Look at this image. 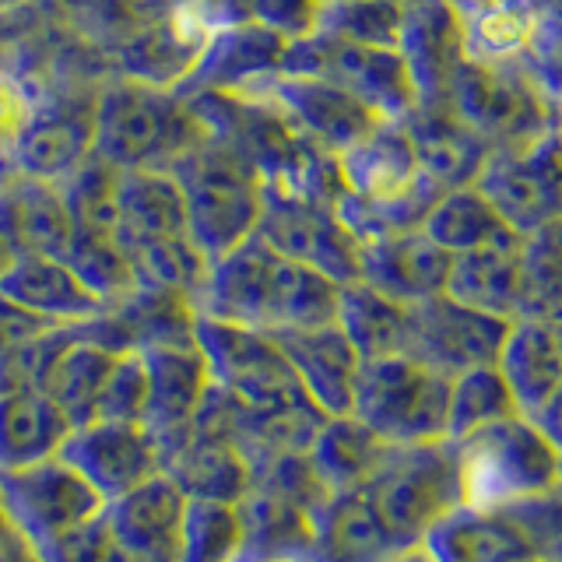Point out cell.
<instances>
[{
    "mask_svg": "<svg viewBox=\"0 0 562 562\" xmlns=\"http://www.w3.org/2000/svg\"><path fill=\"white\" fill-rule=\"evenodd\" d=\"M180 183L190 239L215 260L257 233L263 183L257 169L215 137H201L166 166Z\"/></svg>",
    "mask_w": 562,
    "mask_h": 562,
    "instance_id": "1",
    "label": "cell"
},
{
    "mask_svg": "<svg viewBox=\"0 0 562 562\" xmlns=\"http://www.w3.org/2000/svg\"><path fill=\"white\" fill-rule=\"evenodd\" d=\"M204 137L180 92L116 81L92 102V151L116 169H166Z\"/></svg>",
    "mask_w": 562,
    "mask_h": 562,
    "instance_id": "2",
    "label": "cell"
},
{
    "mask_svg": "<svg viewBox=\"0 0 562 562\" xmlns=\"http://www.w3.org/2000/svg\"><path fill=\"white\" fill-rule=\"evenodd\" d=\"M281 75L324 78L366 102L383 120H401L418 105V92L397 46H366L321 29L306 40L285 43Z\"/></svg>",
    "mask_w": 562,
    "mask_h": 562,
    "instance_id": "3",
    "label": "cell"
},
{
    "mask_svg": "<svg viewBox=\"0 0 562 562\" xmlns=\"http://www.w3.org/2000/svg\"><path fill=\"white\" fill-rule=\"evenodd\" d=\"M439 102H447L485 140H499V148L531 145L549 134V127H541L535 88L488 60L461 57Z\"/></svg>",
    "mask_w": 562,
    "mask_h": 562,
    "instance_id": "4",
    "label": "cell"
},
{
    "mask_svg": "<svg viewBox=\"0 0 562 562\" xmlns=\"http://www.w3.org/2000/svg\"><path fill=\"white\" fill-rule=\"evenodd\" d=\"M488 204L496 207L503 225L527 236L559 222V158L555 131L541 134L531 145L496 148L474 176Z\"/></svg>",
    "mask_w": 562,
    "mask_h": 562,
    "instance_id": "5",
    "label": "cell"
},
{
    "mask_svg": "<svg viewBox=\"0 0 562 562\" xmlns=\"http://www.w3.org/2000/svg\"><path fill=\"white\" fill-rule=\"evenodd\" d=\"M257 236L274 254L310 263V268L334 278L338 285L359 278V239L338 218V207L330 204L263 193Z\"/></svg>",
    "mask_w": 562,
    "mask_h": 562,
    "instance_id": "6",
    "label": "cell"
},
{
    "mask_svg": "<svg viewBox=\"0 0 562 562\" xmlns=\"http://www.w3.org/2000/svg\"><path fill=\"white\" fill-rule=\"evenodd\" d=\"M250 95L271 99L313 145H321L330 155L345 151L351 140H359L376 120H383L366 102L348 95L345 88L313 75H274L257 85Z\"/></svg>",
    "mask_w": 562,
    "mask_h": 562,
    "instance_id": "7",
    "label": "cell"
},
{
    "mask_svg": "<svg viewBox=\"0 0 562 562\" xmlns=\"http://www.w3.org/2000/svg\"><path fill=\"white\" fill-rule=\"evenodd\" d=\"M70 236L75 225L60 183L14 166L0 169V239L14 257H67Z\"/></svg>",
    "mask_w": 562,
    "mask_h": 562,
    "instance_id": "8",
    "label": "cell"
},
{
    "mask_svg": "<svg viewBox=\"0 0 562 562\" xmlns=\"http://www.w3.org/2000/svg\"><path fill=\"white\" fill-rule=\"evenodd\" d=\"M450 254L422 233V225L359 239V278L397 303L439 295L447 285Z\"/></svg>",
    "mask_w": 562,
    "mask_h": 562,
    "instance_id": "9",
    "label": "cell"
},
{
    "mask_svg": "<svg viewBox=\"0 0 562 562\" xmlns=\"http://www.w3.org/2000/svg\"><path fill=\"white\" fill-rule=\"evenodd\" d=\"M397 53L412 75L418 102H439L453 67L464 57L461 11L447 0H404Z\"/></svg>",
    "mask_w": 562,
    "mask_h": 562,
    "instance_id": "10",
    "label": "cell"
},
{
    "mask_svg": "<svg viewBox=\"0 0 562 562\" xmlns=\"http://www.w3.org/2000/svg\"><path fill=\"white\" fill-rule=\"evenodd\" d=\"M285 43L254 22L222 25L207 35L190 78L176 92H254L257 85L281 75Z\"/></svg>",
    "mask_w": 562,
    "mask_h": 562,
    "instance_id": "11",
    "label": "cell"
},
{
    "mask_svg": "<svg viewBox=\"0 0 562 562\" xmlns=\"http://www.w3.org/2000/svg\"><path fill=\"white\" fill-rule=\"evenodd\" d=\"M211 32L215 29L193 8V0H180L123 46V70L131 81L176 92L190 78Z\"/></svg>",
    "mask_w": 562,
    "mask_h": 562,
    "instance_id": "12",
    "label": "cell"
},
{
    "mask_svg": "<svg viewBox=\"0 0 562 562\" xmlns=\"http://www.w3.org/2000/svg\"><path fill=\"white\" fill-rule=\"evenodd\" d=\"M401 123L412 137L422 176L439 190L474 183L485 155L492 151L488 140L468 127L447 102H418L412 113L401 116Z\"/></svg>",
    "mask_w": 562,
    "mask_h": 562,
    "instance_id": "13",
    "label": "cell"
},
{
    "mask_svg": "<svg viewBox=\"0 0 562 562\" xmlns=\"http://www.w3.org/2000/svg\"><path fill=\"white\" fill-rule=\"evenodd\" d=\"M524 236L503 225L496 236L450 257L443 292L464 306L492 316H506L520 306Z\"/></svg>",
    "mask_w": 562,
    "mask_h": 562,
    "instance_id": "14",
    "label": "cell"
},
{
    "mask_svg": "<svg viewBox=\"0 0 562 562\" xmlns=\"http://www.w3.org/2000/svg\"><path fill=\"white\" fill-rule=\"evenodd\" d=\"M506 334V316H492L474 306H464L447 292L408 303V324H404V341H418L429 351L453 362H485L492 351H499Z\"/></svg>",
    "mask_w": 562,
    "mask_h": 562,
    "instance_id": "15",
    "label": "cell"
},
{
    "mask_svg": "<svg viewBox=\"0 0 562 562\" xmlns=\"http://www.w3.org/2000/svg\"><path fill=\"white\" fill-rule=\"evenodd\" d=\"M190 236L180 183L169 169H120L116 239L134 254L140 246Z\"/></svg>",
    "mask_w": 562,
    "mask_h": 562,
    "instance_id": "16",
    "label": "cell"
},
{
    "mask_svg": "<svg viewBox=\"0 0 562 562\" xmlns=\"http://www.w3.org/2000/svg\"><path fill=\"white\" fill-rule=\"evenodd\" d=\"M92 155V105L78 110L70 102L32 105L11 166L49 183H64Z\"/></svg>",
    "mask_w": 562,
    "mask_h": 562,
    "instance_id": "17",
    "label": "cell"
},
{
    "mask_svg": "<svg viewBox=\"0 0 562 562\" xmlns=\"http://www.w3.org/2000/svg\"><path fill=\"white\" fill-rule=\"evenodd\" d=\"M0 292L46 324L85 321L102 306L67 257H14L0 274Z\"/></svg>",
    "mask_w": 562,
    "mask_h": 562,
    "instance_id": "18",
    "label": "cell"
},
{
    "mask_svg": "<svg viewBox=\"0 0 562 562\" xmlns=\"http://www.w3.org/2000/svg\"><path fill=\"white\" fill-rule=\"evenodd\" d=\"M334 324L351 341L356 351H366L369 359H383L386 351L404 341V324H408V306L383 295L380 289L366 285L362 278L345 281L338 289V313Z\"/></svg>",
    "mask_w": 562,
    "mask_h": 562,
    "instance_id": "19",
    "label": "cell"
},
{
    "mask_svg": "<svg viewBox=\"0 0 562 562\" xmlns=\"http://www.w3.org/2000/svg\"><path fill=\"white\" fill-rule=\"evenodd\" d=\"M418 225L439 250H447L453 257L496 236L503 228V218L496 215V207L488 204V198L479 187L464 183V187L439 190Z\"/></svg>",
    "mask_w": 562,
    "mask_h": 562,
    "instance_id": "20",
    "label": "cell"
},
{
    "mask_svg": "<svg viewBox=\"0 0 562 562\" xmlns=\"http://www.w3.org/2000/svg\"><path fill=\"white\" fill-rule=\"evenodd\" d=\"M499 362H503V380L524 401H541L555 386V369H559L552 327L538 321L506 327L499 345Z\"/></svg>",
    "mask_w": 562,
    "mask_h": 562,
    "instance_id": "21",
    "label": "cell"
},
{
    "mask_svg": "<svg viewBox=\"0 0 562 562\" xmlns=\"http://www.w3.org/2000/svg\"><path fill=\"white\" fill-rule=\"evenodd\" d=\"M116 187L120 169L95 151L60 183L75 236H116Z\"/></svg>",
    "mask_w": 562,
    "mask_h": 562,
    "instance_id": "22",
    "label": "cell"
},
{
    "mask_svg": "<svg viewBox=\"0 0 562 562\" xmlns=\"http://www.w3.org/2000/svg\"><path fill=\"white\" fill-rule=\"evenodd\" d=\"M67 263L102 303L116 295H134L140 289L134 260L116 236H70Z\"/></svg>",
    "mask_w": 562,
    "mask_h": 562,
    "instance_id": "23",
    "label": "cell"
},
{
    "mask_svg": "<svg viewBox=\"0 0 562 562\" xmlns=\"http://www.w3.org/2000/svg\"><path fill=\"white\" fill-rule=\"evenodd\" d=\"M401 4L386 0H334L321 11V32L366 46H397Z\"/></svg>",
    "mask_w": 562,
    "mask_h": 562,
    "instance_id": "24",
    "label": "cell"
},
{
    "mask_svg": "<svg viewBox=\"0 0 562 562\" xmlns=\"http://www.w3.org/2000/svg\"><path fill=\"white\" fill-rule=\"evenodd\" d=\"M321 0H250V22L278 35L281 43L306 40L321 29Z\"/></svg>",
    "mask_w": 562,
    "mask_h": 562,
    "instance_id": "25",
    "label": "cell"
},
{
    "mask_svg": "<svg viewBox=\"0 0 562 562\" xmlns=\"http://www.w3.org/2000/svg\"><path fill=\"white\" fill-rule=\"evenodd\" d=\"M32 105L35 102L29 95V88L0 70V169L11 166L18 137H22L25 123L32 116Z\"/></svg>",
    "mask_w": 562,
    "mask_h": 562,
    "instance_id": "26",
    "label": "cell"
},
{
    "mask_svg": "<svg viewBox=\"0 0 562 562\" xmlns=\"http://www.w3.org/2000/svg\"><path fill=\"white\" fill-rule=\"evenodd\" d=\"M46 327H49L46 321H40L35 313H29L25 306H18L14 299L0 292V359L32 345Z\"/></svg>",
    "mask_w": 562,
    "mask_h": 562,
    "instance_id": "27",
    "label": "cell"
},
{
    "mask_svg": "<svg viewBox=\"0 0 562 562\" xmlns=\"http://www.w3.org/2000/svg\"><path fill=\"white\" fill-rule=\"evenodd\" d=\"M211 29H222V25H239V22H250V0H193Z\"/></svg>",
    "mask_w": 562,
    "mask_h": 562,
    "instance_id": "28",
    "label": "cell"
},
{
    "mask_svg": "<svg viewBox=\"0 0 562 562\" xmlns=\"http://www.w3.org/2000/svg\"><path fill=\"white\" fill-rule=\"evenodd\" d=\"M447 4H453L461 14H468V11H474V8H482L485 0H447Z\"/></svg>",
    "mask_w": 562,
    "mask_h": 562,
    "instance_id": "29",
    "label": "cell"
},
{
    "mask_svg": "<svg viewBox=\"0 0 562 562\" xmlns=\"http://www.w3.org/2000/svg\"><path fill=\"white\" fill-rule=\"evenodd\" d=\"M14 260V254H11V246L4 243V239H0V274H4L8 271V263Z\"/></svg>",
    "mask_w": 562,
    "mask_h": 562,
    "instance_id": "30",
    "label": "cell"
},
{
    "mask_svg": "<svg viewBox=\"0 0 562 562\" xmlns=\"http://www.w3.org/2000/svg\"><path fill=\"white\" fill-rule=\"evenodd\" d=\"M25 4H32V0H0V14H8L14 8H25Z\"/></svg>",
    "mask_w": 562,
    "mask_h": 562,
    "instance_id": "31",
    "label": "cell"
}]
</instances>
